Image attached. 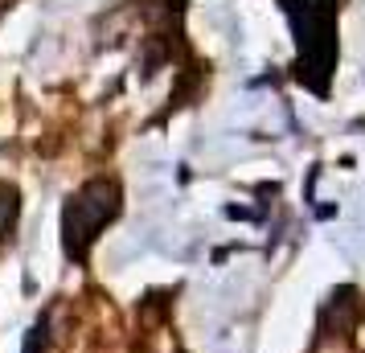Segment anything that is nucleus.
I'll list each match as a JSON object with an SVG mask.
<instances>
[{
  "mask_svg": "<svg viewBox=\"0 0 365 353\" xmlns=\"http://www.w3.org/2000/svg\"><path fill=\"white\" fill-rule=\"evenodd\" d=\"M115 202H119V189L111 181H95V185H86L74 205H70V238H91L99 230L103 222L115 214Z\"/></svg>",
  "mask_w": 365,
  "mask_h": 353,
  "instance_id": "f257e3e1",
  "label": "nucleus"
},
{
  "mask_svg": "<svg viewBox=\"0 0 365 353\" xmlns=\"http://www.w3.org/2000/svg\"><path fill=\"white\" fill-rule=\"evenodd\" d=\"M13 218H17V193L9 185H0V230H9Z\"/></svg>",
  "mask_w": 365,
  "mask_h": 353,
  "instance_id": "f03ea898",
  "label": "nucleus"
}]
</instances>
